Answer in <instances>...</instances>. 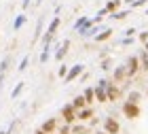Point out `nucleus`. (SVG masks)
<instances>
[{
  "instance_id": "obj_1",
  "label": "nucleus",
  "mask_w": 148,
  "mask_h": 134,
  "mask_svg": "<svg viewBox=\"0 0 148 134\" xmlns=\"http://www.w3.org/2000/svg\"><path fill=\"white\" fill-rule=\"evenodd\" d=\"M121 111H123V115H125L127 119H138L140 115H142V109H140V104H133V102H129V100H125V102H123Z\"/></svg>"
},
{
  "instance_id": "obj_2",
  "label": "nucleus",
  "mask_w": 148,
  "mask_h": 134,
  "mask_svg": "<svg viewBox=\"0 0 148 134\" xmlns=\"http://www.w3.org/2000/svg\"><path fill=\"white\" fill-rule=\"evenodd\" d=\"M125 66H127V75H129V79H133L140 70H142L140 56H129V58H127V62H125Z\"/></svg>"
},
{
  "instance_id": "obj_3",
  "label": "nucleus",
  "mask_w": 148,
  "mask_h": 134,
  "mask_svg": "<svg viewBox=\"0 0 148 134\" xmlns=\"http://www.w3.org/2000/svg\"><path fill=\"white\" fill-rule=\"evenodd\" d=\"M62 117H64V124H68V126H72V124L78 119V111L72 106V102L62 106Z\"/></svg>"
},
{
  "instance_id": "obj_4",
  "label": "nucleus",
  "mask_w": 148,
  "mask_h": 134,
  "mask_svg": "<svg viewBox=\"0 0 148 134\" xmlns=\"http://www.w3.org/2000/svg\"><path fill=\"white\" fill-rule=\"evenodd\" d=\"M83 75H85V64H74L72 68L68 70V75H66L64 83H72V81H76V79L83 77Z\"/></svg>"
},
{
  "instance_id": "obj_5",
  "label": "nucleus",
  "mask_w": 148,
  "mask_h": 134,
  "mask_svg": "<svg viewBox=\"0 0 148 134\" xmlns=\"http://www.w3.org/2000/svg\"><path fill=\"white\" fill-rule=\"evenodd\" d=\"M104 132L108 134H119L121 132V124L114 117H104Z\"/></svg>"
},
{
  "instance_id": "obj_6",
  "label": "nucleus",
  "mask_w": 148,
  "mask_h": 134,
  "mask_svg": "<svg viewBox=\"0 0 148 134\" xmlns=\"http://www.w3.org/2000/svg\"><path fill=\"white\" fill-rule=\"evenodd\" d=\"M125 81H131L129 75H127V66L125 64L116 66V68H114V81L112 83H125Z\"/></svg>"
},
{
  "instance_id": "obj_7",
  "label": "nucleus",
  "mask_w": 148,
  "mask_h": 134,
  "mask_svg": "<svg viewBox=\"0 0 148 134\" xmlns=\"http://www.w3.org/2000/svg\"><path fill=\"white\" fill-rule=\"evenodd\" d=\"M45 34V15H40L38 17V22H36V30H34V38H32V45H36L40 38H42Z\"/></svg>"
},
{
  "instance_id": "obj_8",
  "label": "nucleus",
  "mask_w": 148,
  "mask_h": 134,
  "mask_svg": "<svg viewBox=\"0 0 148 134\" xmlns=\"http://www.w3.org/2000/svg\"><path fill=\"white\" fill-rule=\"evenodd\" d=\"M9 66H11V53H6L2 58V62H0V87H2V83H4L6 72H9Z\"/></svg>"
},
{
  "instance_id": "obj_9",
  "label": "nucleus",
  "mask_w": 148,
  "mask_h": 134,
  "mask_svg": "<svg viewBox=\"0 0 148 134\" xmlns=\"http://www.w3.org/2000/svg\"><path fill=\"white\" fill-rule=\"evenodd\" d=\"M68 47H70V38H64V43L57 47V51H55V60L59 64L64 62V58H66V53H68Z\"/></svg>"
},
{
  "instance_id": "obj_10",
  "label": "nucleus",
  "mask_w": 148,
  "mask_h": 134,
  "mask_svg": "<svg viewBox=\"0 0 148 134\" xmlns=\"http://www.w3.org/2000/svg\"><path fill=\"white\" fill-rule=\"evenodd\" d=\"M40 128H42L47 134H55V132H57V119H55V117L47 119V122H45L42 126H40Z\"/></svg>"
},
{
  "instance_id": "obj_11",
  "label": "nucleus",
  "mask_w": 148,
  "mask_h": 134,
  "mask_svg": "<svg viewBox=\"0 0 148 134\" xmlns=\"http://www.w3.org/2000/svg\"><path fill=\"white\" fill-rule=\"evenodd\" d=\"M72 106H74L76 111H83V109H87L89 104H87V100H85V96H83V94H78V96H74V100H72Z\"/></svg>"
},
{
  "instance_id": "obj_12",
  "label": "nucleus",
  "mask_w": 148,
  "mask_h": 134,
  "mask_svg": "<svg viewBox=\"0 0 148 134\" xmlns=\"http://www.w3.org/2000/svg\"><path fill=\"white\" fill-rule=\"evenodd\" d=\"M25 22H28V17H25L23 13L21 15H15V19H13V32H19L25 26Z\"/></svg>"
},
{
  "instance_id": "obj_13",
  "label": "nucleus",
  "mask_w": 148,
  "mask_h": 134,
  "mask_svg": "<svg viewBox=\"0 0 148 134\" xmlns=\"http://www.w3.org/2000/svg\"><path fill=\"white\" fill-rule=\"evenodd\" d=\"M106 92H108V100H110V102H114V100L121 98V90H119L114 83H110L108 87H106Z\"/></svg>"
},
{
  "instance_id": "obj_14",
  "label": "nucleus",
  "mask_w": 148,
  "mask_h": 134,
  "mask_svg": "<svg viewBox=\"0 0 148 134\" xmlns=\"http://www.w3.org/2000/svg\"><path fill=\"white\" fill-rule=\"evenodd\" d=\"M112 34H114V30H112V28H104V30L95 36V43H106L108 38H112Z\"/></svg>"
},
{
  "instance_id": "obj_15",
  "label": "nucleus",
  "mask_w": 148,
  "mask_h": 134,
  "mask_svg": "<svg viewBox=\"0 0 148 134\" xmlns=\"http://www.w3.org/2000/svg\"><path fill=\"white\" fill-rule=\"evenodd\" d=\"M95 100H97V102H110L106 87H99V85H95Z\"/></svg>"
},
{
  "instance_id": "obj_16",
  "label": "nucleus",
  "mask_w": 148,
  "mask_h": 134,
  "mask_svg": "<svg viewBox=\"0 0 148 134\" xmlns=\"http://www.w3.org/2000/svg\"><path fill=\"white\" fill-rule=\"evenodd\" d=\"M91 117H95V115H93V109H91V106H87V109L78 111V122H91Z\"/></svg>"
},
{
  "instance_id": "obj_17",
  "label": "nucleus",
  "mask_w": 148,
  "mask_h": 134,
  "mask_svg": "<svg viewBox=\"0 0 148 134\" xmlns=\"http://www.w3.org/2000/svg\"><path fill=\"white\" fill-rule=\"evenodd\" d=\"M83 96H85V100H87V104L97 102V100H95V87H87V90L83 92Z\"/></svg>"
},
{
  "instance_id": "obj_18",
  "label": "nucleus",
  "mask_w": 148,
  "mask_h": 134,
  "mask_svg": "<svg viewBox=\"0 0 148 134\" xmlns=\"http://www.w3.org/2000/svg\"><path fill=\"white\" fill-rule=\"evenodd\" d=\"M25 90V81H19L17 85H15V87H13V92H11V98L13 100H17L19 96H21V92Z\"/></svg>"
},
{
  "instance_id": "obj_19",
  "label": "nucleus",
  "mask_w": 148,
  "mask_h": 134,
  "mask_svg": "<svg viewBox=\"0 0 148 134\" xmlns=\"http://www.w3.org/2000/svg\"><path fill=\"white\" fill-rule=\"evenodd\" d=\"M119 6H121V0H108V4H106V11L114 15V13H119Z\"/></svg>"
},
{
  "instance_id": "obj_20",
  "label": "nucleus",
  "mask_w": 148,
  "mask_h": 134,
  "mask_svg": "<svg viewBox=\"0 0 148 134\" xmlns=\"http://www.w3.org/2000/svg\"><path fill=\"white\" fill-rule=\"evenodd\" d=\"M49 58H51V47H47V49H42V51H40L38 62H40V64H47V62H49Z\"/></svg>"
},
{
  "instance_id": "obj_21",
  "label": "nucleus",
  "mask_w": 148,
  "mask_h": 134,
  "mask_svg": "<svg viewBox=\"0 0 148 134\" xmlns=\"http://www.w3.org/2000/svg\"><path fill=\"white\" fill-rule=\"evenodd\" d=\"M140 98H142V94H140L138 90L129 92V96H127V100H129V102H133V104H140Z\"/></svg>"
},
{
  "instance_id": "obj_22",
  "label": "nucleus",
  "mask_w": 148,
  "mask_h": 134,
  "mask_svg": "<svg viewBox=\"0 0 148 134\" xmlns=\"http://www.w3.org/2000/svg\"><path fill=\"white\" fill-rule=\"evenodd\" d=\"M140 64H142V70H146L148 72V53L142 49L140 51Z\"/></svg>"
},
{
  "instance_id": "obj_23",
  "label": "nucleus",
  "mask_w": 148,
  "mask_h": 134,
  "mask_svg": "<svg viewBox=\"0 0 148 134\" xmlns=\"http://www.w3.org/2000/svg\"><path fill=\"white\" fill-rule=\"evenodd\" d=\"M106 15H110V13H108V11H106V6H104V9H99V11H97V15H95V17H93V19H91V22H93V24H99V22H102V19L106 17Z\"/></svg>"
},
{
  "instance_id": "obj_24",
  "label": "nucleus",
  "mask_w": 148,
  "mask_h": 134,
  "mask_svg": "<svg viewBox=\"0 0 148 134\" xmlns=\"http://www.w3.org/2000/svg\"><path fill=\"white\" fill-rule=\"evenodd\" d=\"M127 15H131V9H127V11H119V13H114V15H110V19H116V22H121V19H125Z\"/></svg>"
},
{
  "instance_id": "obj_25",
  "label": "nucleus",
  "mask_w": 148,
  "mask_h": 134,
  "mask_svg": "<svg viewBox=\"0 0 148 134\" xmlns=\"http://www.w3.org/2000/svg\"><path fill=\"white\" fill-rule=\"evenodd\" d=\"M28 64H30V56H23V58H21V62H19V66H17V70H19V72H23L25 68H28Z\"/></svg>"
},
{
  "instance_id": "obj_26",
  "label": "nucleus",
  "mask_w": 148,
  "mask_h": 134,
  "mask_svg": "<svg viewBox=\"0 0 148 134\" xmlns=\"http://www.w3.org/2000/svg\"><path fill=\"white\" fill-rule=\"evenodd\" d=\"M99 68H102V70H110V68H112V60H110V58H104L102 64H99Z\"/></svg>"
},
{
  "instance_id": "obj_27",
  "label": "nucleus",
  "mask_w": 148,
  "mask_h": 134,
  "mask_svg": "<svg viewBox=\"0 0 148 134\" xmlns=\"http://www.w3.org/2000/svg\"><path fill=\"white\" fill-rule=\"evenodd\" d=\"M87 132H89V130H87L85 126H74V128H72V134H87Z\"/></svg>"
},
{
  "instance_id": "obj_28",
  "label": "nucleus",
  "mask_w": 148,
  "mask_h": 134,
  "mask_svg": "<svg viewBox=\"0 0 148 134\" xmlns=\"http://www.w3.org/2000/svg\"><path fill=\"white\" fill-rule=\"evenodd\" d=\"M68 70H70L68 66H66V64H62V66H59V70H57V75L62 77V79H66V75H68Z\"/></svg>"
},
{
  "instance_id": "obj_29",
  "label": "nucleus",
  "mask_w": 148,
  "mask_h": 134,
  "mask_svg": "<svg viewBox=\"0 0 148 134\" xmlns=\"http://www.w3.org/2000/svg\"><path fill=\"white\" fill-rule=\"evenodd\" d=\"M119 45H123V47H129V45H133V38H129V36H125L123 41H119Z\"/></svg>"
},
{
  "instance_id": "obj_30",
  "label": "nucleus",
  "mask_w": 148,
  "mask_h": 134,
  "mask_svg": "<svg viewBox=\"0 0 148 134\" xmlns=\"http://www.w3.org/2000/svg\"><path fill=\"white\" fill-rule=\"evenodd\" d=\"M148 2V0H133V4H131V9H138V6H144Z\"/></svg>"
},
{
  "instance_id": "obj_31",
  "label": "nucleus",
  "mask_w": 148,
  "mask_h": 134,
  "mask_svg": "<svg viewBox=\"0 0 148 134\" xmlns=\"http://www.w3.org/2000/svg\"><path fill=\"white\" fill-rule=\"evenodd\" d=\"M136 32H138L136 28H127V30L123 32V34H125V36H129V38H133V34H136Z\"/></svg>"
},
{
  "instance_id": "obj_32",
  "label": "nucleus",
  "mask_w": 148,
  "mask_h": 134,
  "mask_svg": "<svg viewBox=\"0 0 148 134\" xmlns=\"http://www.w3.org/2000/svg\"><path fill=\"white\" fill-rule=\"evenodd\" d=\"M97 85H99V87H108V85H110V81H108V79H99V81H97Z\"/></svg>"
},
{
  "instance_id": "obj_33",
  "label": "nucleus",
  "mask_w": 148,
  "mask_h": 134,
  "mask_svg": "<svg viewBox=\"0 0 148 134\" xmlns=\"http://www.w3.org/2000/svg\"><path fill=\"white\" fill-rule=\"evenodd\" d=\"M140 41H142L144 45L148 43V32H140Z\"/></svg>"
},
{
  "instance_id": "obj_34",
  "label": "nucleus",
  "mask_w": 148,
  "mask_h": 134,
  "mask_svg": "<svg viewBox=\"0 0 148 134\" xmlns=\"http://www.w3.org/2000/svg\"><path fill=\"white\" fill-rule=\"evenodd\" d=\"M32 2H34V0H21V9L25 11V9H28V6H30Z\"/></svg>"
},
{
  "instance_id": "obj_35",
  "label": "nucleus",
  "mask_w": 148,
  "mask_h": 134,
  "mask_svg": "<svg viewBox=\"0 0 148 134\" xmlns=\"http://www.w3.org/2000/svg\"><path fill=\"white\" fill-rule=\"evenodd\" d=\"M34 4L38 6V4H42V0H34Z\"/></svg>"
},
{
  "instance_id": "obj_36",
  "label": "nucleus",
  "mask_w": 148,
  "mask_h": 134,
  "mask_svg": "<svg viewBox=\"0 0 148 134\" xmlns=\"http://www.w3.org/2000/svg\"><path fill=\"white\" fill-rule=\"evenodd\" d=\"M95 134H108V132H104V130H97V132H95Z\"/></svg>"
},
{
  "instance_id": "obj_37",
  "label": "nucleus",
  "mask_w": 148,
  "mask_h": 134,
  "mask_svg": "<svg viewBox=\"0 0 148 134\" xmlns=\"http://www.w3.org/2000/svg\"><path fill=\"white\" fill-rule=\"evenodd\" d=\"M144 51H146V53H148V43H146V45H144Z\"/></svg>"
},
{
  "instance_id": "obj_38",
  "label": "nucleus",
  "mask_w": 148,
  "mask_h": 134,
  "mask_svg": "<svg viewBox=\"0 0 148 134\" xmlns=\"http://www.w3.org/2000/svg\"><path fill=\"white\" fill-rule=\"evenodd\" d=\"M146 15H148V9H146Z\"/></svg>"
},
{
  "instance_id": "obj_39",
  "label": "nucleus",
  "mask_w": 148,
  "mask_h": 134,
  "mask_svg": "<svg viewBox=\"0 0 148 134\" xmlns=\"http://www.w3.org/2000/svg\"><path fill=\"white\" fill-rule=\"evenodd\" d=\"M146 96H148V90H146Z\"/></svg>"
}]
</instances>
